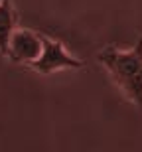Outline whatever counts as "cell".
Segmentation results:
<instances>
[{
    "label": "cell",
    "mask_w": 142,
    "mask_h": 152,
    "mask_svg": "<svg viewBox=\"0 0 142 152\" xmlns=\"http://www.w3.org/2000/svg\"><path fill=\"white\" fill-rule=\"evenodd\" d=\"M16 30V16H14V8H12L10 0H2L0 2V53H8V44H10V36Z\"/></svg>",
    "instance_id": "cell-4"
},
{
    "label": "cell",
    "mask_w": 142,
    "mask_h": 152,
    "mask_svg": "<svg viewBox=\"0 0 142 152\" xmlns=\"http://www.w3.org/2000/svg\"><path fill=\"white\" fill-rule=\"evenodd\" d=\"M0 2H2V0H0Z\"/></svg>",
    "instance_id": "cell-5"
},
{
    "label": "cell",
    "mask_w": 142,
    "mask_h": 152,
    "mask_svg": "<svg viewBox=\"0 0 142 152\" xmlns=\"http://www.w3.org/2000/svg\"><path fill=\"white\" fill-rule=\"evenodd\" d=\"M44 48V36L36 34L32 30H14L8 44L6 56L18 63H32L40 57Z\"/></svg>",
    "instance_id": "cell-3"
},
{
    "label": "cell",
    "mask_w": 142,
    "mask_h": 152,
    "mask_svg": "<svg viewBox=\"0 0 142 152\" xmlns=\"http://www.w3.org/2000/svg\"><path fill=\"white\" fill-rule=\"evenodd\" d=\"M99 61L111 71L125 95L142 109V38L128 51L107 48L99 53Z\"/></svg>",
    "instance_id": "cell-1"
},
{
    "label": "cell",
    "mask_w": 142,
    "mask_h": 152,
    "mask_svg": "<svg viewBox=\"0 0 142 152\" xmlns=\"http://www.w3.org/2000/svg\"><path fill=\"white\" fill-rule=\"evenodd\" d=\"M81 65H83V61H79L71 53H67V50L57 39H50V38H44V48H42L40 57L32 63V67L40 73H51L55 69L81 67Z\"/></svg>",
    "instance_id": "cell-2"
}]
</instances>
